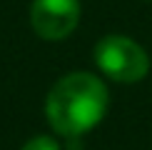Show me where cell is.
Instances as JSON below:
<instances>
[{
  "mask_svg": "<svg viewBox=\"0 0 152 150\" xmlns=\"http://www.w3.org/2000/svg\"><path fill=\"white\" fill-rule=\"evenodd\" d=\"M48 120L65 138H80L107 112V88L90 73H72L53 85L45 103Z\"/></svg>",
  "mask_w": 152,
  "mask_h": 150,
  "instance_id": "6da1fadb",
  "label": "cell"
},
{
  "mask_svg": "<svg viewBox=\"0 0 152 150\" xmlns=\"http://www.w3.org/2000/svg\"><path fill=\"white\" fill-rule=\"evenodd\" d=\"M80 20L77 0H35L30 8V23L45 40H62Z\"/></svg>",
  "mask_w": 152,
  "mask_h": 150,
  "instance_id": "3957f363",
  "label": "cell"
},
{
  "mask_svg": "<svg viewBox=\"0 0 152 150\" xmlns=\"http://www.w3.org/2000/svg\"><path fill=\"white\" fill-rule=\"evenodd\" d=\"M95 62L115 83H137L150 70L147 53L135 40L122 35H107L95 48Z\"/></svg>",
  "mask_w": 152,
  "mask_h": 150,
  "instance_id": "7a4b0ae2",
  "label": "cell"
},
{
  "mask_svg": "<svg viewBox=\"0 0 152 150\" xmlns=\"http://www.w3.org/2000/svg\"><path fill=\"white\" fill-rule=\"evenodd\" d=\"M23 150H60V148H58V143H55L53 138L40 135V138H33L30 143H25Z\"/></svg>",
  "mask_w": 152,
  "mask_h": 150,
  "instance_id": "277c9868",
  "label": "cell"
}]
</instances>
